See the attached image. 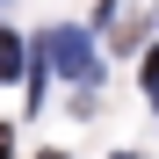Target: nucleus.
Masks as SVG:
<instances>
[{"label": "nucleus", "mask_w": 159, "mask_h": 159, "mask_svg": "<svg viewBox=\"0 0 159 159\" xmlns=\"http://www.w3.org/2000/svg\"><path fill=\"white\" fill-rule=\"evenodd\" d=\"M43 65H58V72H72V80H87V87H94V43L87 36H80V29H51L43 36Z\"/></svg>", "instance_id": "nucleus-1"}, {"label": "nucleus", "mask_w": 159, "mask_h": 159, "mask_svg": "<svg viewBox=\"0 0 159 159\" xmlns=\"http://www.w3.org/2000/svg\"><path fill=\"white\" fill-rule=\"evenodd\" d=\"M15 72H29L22 65V36H0V80H15Z\"/></svg>", "instance_id": "nucleus-2"}, {"label": "nucleus", "mask_w": 159, "mask_h": 159, "mask_svg": "<svg viewBox=\"0 0 159 159\" xmlns=\"http://www.w3.org/2000/svg\"><path fill=\"white\" fill-rule=\"evenodd\" d=\"M7 145H15V130H7V123H0V159H7Z\"/></svg>", "instance_id": "nucleus-3"}, {"label": "nucleus", "mask_w": 159, "mask_h": 159, "mask_svg": "<svg viewBox=\"0 0 159 159\" xmlns=\"http://www.w3.org/2000/svg\"><path fill=\"white\" fill-rule=\"evenodd\" d=\"M36 159H65V152H36Z\"/></svg>", "instance_id": "nucleus-4"}]
</instances>
